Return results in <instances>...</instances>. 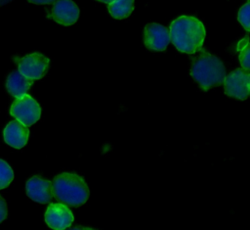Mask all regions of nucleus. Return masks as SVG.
Listing matches in <instances>:
<instances>
[{"mask_svg": "<svg viewBox=\"0 0 250 230\" xmlns=\"http://www.w3.org/2000/svg\"><path fill=\"white\" fill-rule=\"evenodd\" d=\"M3 136L5 142L9 146L16 149H21L27 143L29 129L28 126L18 119L12 120L6 125L3 131Z\"/></svg>", "mask_w": 250, "mask_h": 230, "instance_id": "9b49d317", "label": "nucleus"}, {"mask_svg": "<svg viewBox=\"0 0 250 230\" xmlns=\"http://www.w3.org/2000/svg\"><path fill=\"white\" fill-rule=\"evenodd\" d=\"M10 114L26 126H30L39 119L41 108L30 95L24 94L21 98H16L11 106Z\"/></svg>", "mask_w": 250, "mask_h": 230, "instance_id": "39448f33", "label": "nucleus"}, {"mask_svg": "<svg viewBox=\"0 0 250 230\" xmlns=\"http://www.w3.org/2000/svg\"><path fill=\"white\" fill-rule=\"evenodd\" d=\"M51 17L60 24L71 25L79 18V8L72 0H56L52 8Z\"/></svg>", "mask_w": 250, "mask_h": 230, "instance_id": "1a4fd4ad", "label": "nucleus"}, {"mask_svg": "<svg viewBox=\"0 0 250 230\" xmlns=\"http://www.w3.org/2000/svg\"><path fill=\"white\" fill-rule=\"evenodd\" d=\"M14 179L12 167L3 160H0V190L5 189Z\"/></svg>", "mask_w": 250, "mask_h": 230, "instance_id": "4468645a", "label": "nucleus"}, {"mask_svg": "<svg viewBox=\"0 0 250 230\" xmlns=\"http://www.w3.org/2000/svg\"><path fill=\"white\" fill-rule=\"evenodd\" d=\"M190 75L202 90L207 91L224 83L226 68L217 56L201 51L191 62Z\"/></svg>", "mask_w": 250, "mask_h": 230, "instance_id": "f03ea898", "label": "nucleus"}, {"mask_svg": "<svg viewBox=\"0 0 250 230\" xmlns=\"http://www.w3.org/2000/svg\"><path fill=\"white\" fill-rule=\"evenodd\" d=\"M16 61L18 63L19 71L32 80L42 78L49 65V59L38 52L28 54Z\"/></svg>", "mask_w": 250, "mask_h": 230, "instance_id": "423d86ee", "label": "nucleus"}, {"mask_svg": "<svg viewBox=\"0 0 250 230\" xmlns=\"http://www.w3.org/2000/svg\"><path fill=\"white\" fill-rule=\"evenodd\" d=\"M143 41L148 50L163 51L170 42V31L162 24L149 23L144 28Z\"/></svg>", "mask_w": 250, "mask_h": 230, "instance_id": "0eeeda50", "label": "nucleus"}, {"mask_svg": "<svg viewBox=\"0 0 250 230\" xmlns=\"http://www.w3.org/2000/svg\"><path fill=\"white\" fill-rule=\"evenodd\" d=\"M170 41L180 52L194 54L201 50L205 39L203 23L192 16H181L170 24Z\"/></svg>", "mask_w": 250, "mask_h": 230, "instance_id": "f257e3e1", "label": "nucleus"}, {"mask_svg": "<svg viewBox=\"0 0 250 230\" xmlns=\"http://www.w3.org/2000/svg\"><path fill=\"white\" fill-rule=\"evenodd\" d=\"M31 84L32 79L27 78L19 70H14L7 77L6 89L12 96L21 98L27 93Z\"/></svg>", "mask_w": 250, "mask_h": 230, "instance_id": "f8f14e48", "label": "nucleus"}, {"mask_svg": "<svg viewBox=\"0 0 250 230\" xmlns=\"http://www.w3.org/2000/svg\"><path fill=\"white\" fill-rule=\"evenodd\" d=\"M98 1H100V2H103V3H106V4H109V3H111L112 1H114V0H98Z\"/></svg>", "mask_w": 250, "mask_h": 230, "instance_id": "aec40b11", "label": "nucleus"}, {"mask_svg": "<svg viewBox=\"0 0 250 230\" xmlns=\"http://www.w3.org/2000/svg\"><path fill=\"white\" fill-rule=\"evenodd\" d=\"M27 1L30 3H33V4H37V5H44V4H52L56 0H27Z\"/></svg>", "mask_w": 250, "mask_h": 230, "instance_id": "a211bd4d", "label": "nucleus"}, {"mask_svg": "<svg viewBox=\"0 0 250 230\" xmlns=\"http://www.w3.org/2000/svg\"><path fill=\"white\" fill-rule=\"evenodd\" d=\"M239 62L243 69L250 70V43L246 44L239 53Z\"/></svg>", "mask_w": 250, "mask_h": 230, "instance_id": "dca6fc26", "label": "nucleus"}, {"mask_svg": "<svg viewBox=\"0 0 250 230\" xmlns=\"http://www.w3.org/2000/svg\"><path fill=\"white\" fill-rule=\"evenodd\" d=\"M54 197L69 207H80L89 198V188L83 179L75 173L63 172L57 175L52 181Z\"/></svg>", "mask_w": 250, "mask_h": 230, "instance_id": "7ed1b4c3", "label": "nucleus"}, {"mask_svg": "<svg viewBox=\"0 0 250 230\" xmlns=\"http://www.w3.org/2000/svg\"><path fill=\"white\" fill-rule=\"evenodd\" d=\"M25 191L32 201L40 204H47L51 202L54 197L52 182L38 176H32L26 181Z\"/></svg>", "mask_w": 250, "mask_h": 230, "instance_id": "9d476101", "label": "nucleus"}, {"mask_svg": "<svg viewBox=\"0 0 250 230\" xmlns=\"http://www.w3.org/2000/svg\"><path fill=\"white\" fill-rule=\"evenodd\" d=\"M249 1H250V0H249Z\"/></svg>", "mask_w": 250, "mask_h": 230, "instance_id": "412c9836", "label": "nucleus"}, {"mask_svg": "<svg viewBox=\"0 0 250 230\" xmlns=\"http://www.w3.org/2000/svg\"><path fill=\"white\" fill-rule=\"evenodd\" d=\"M134 10V0H114L108 4V12L114 19H125Z\"/></svg>", "mask_w": 250, "mask_h": 230, "instance_id": "ddd939ff", "label": "nucleus"}, {"mask_svg": "<svg viewBox=\"0 0 250 230\" xmlns=\"http://www.w3.org/2000/svg\"><path fill=\"white\" fill-rule=\"evenodd\" d=\"M73 214L64 204H50L45 212V222L56 230H63L69 227L73 222Z\"/></svg>", "mask_w": 250, "mask_h": 230, "instance_id": "6e6552de", "label": "nucleus"}, {"mask_svg": "<svg viewBox=\"0 0 250 230\" xmlns=\"http://www.w3.org/2000/svg\"><path fill=\"white\" fill-rule=\"evenodd\" d=\"M7 214H8L7 204L5 200L0 196V223L6 219Z\"/></svg>", "mask_w": 250, "mask_h": 230, "instance_id": "f3484780", "label": "nucleus"}, {"mask_svg": "<svg viewBox=\"0 0 250 230\" xmlns=\"http://www.w3.org/2000/svg\"><path fill=\"white\" fill-rule=\"evenodd\" d=\"M225 94L229 97L245 100L250 96V70L236 69L224 79Z\"/></svg>", "mask_w": 250, "mask_h": 230, "instance_id": "20e7f679", "label": "nucleus"}, {"mask_svg": "<svg viewBox=\"0 0 250 230\" xmlns=\"http://www.w3.org/2000/svg\"><path fill=\"white\" fill-rule=\"evenodd\" d=\"M237 20L245 30L250 31V1L241 6L237 14Z\"/></svg>", "mask_w": 250, "mask_h": 230, "instance_id": "2eb2a0df", "label": "nucleus"}, {"mask_svg": "<svg viewBox=\"0 0 250 230\" xmlns=\"http://www.w3.org/2000/svg\"><path fill=\"white\" fill-rule=\"evenodd\" d=\"M13 0H0V5H5V4H8L10 2H12Z\"/></svg>", "mask_w": 250, "mask_h": 230, "instance_id": "6ab92c4d", "label": "nucleus"}]
</instances>
